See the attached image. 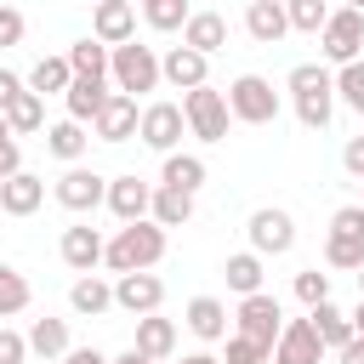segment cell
Instances as JSON below:
<instances>
[{
  "label": "cell",
  "instance_id": "1",
  "mask_svg": "<svg viewBox=\"0 0 364 364\" xmlns=\"http://www.w3.org/2000/svg\"><path fill=\"white\" fill-rule=\"evenodd\" d=\"M159 256H165V228H159L154 216H142V222H119V233L108 239L102 267H108L114 279H119V273H154Z\"/></svg>",
  "mask_w": 364,
  "mask_h": 364
},
{
  "label": "cell",
  "instance_id": "2",
  "mask_svg": "<svg viewBox=\"0 0 364 364\" xmlns=\"http://www.w3.org/2000/svg\"><path fill=\"white\" fill-rule=\"evenodd\" d=\"M284 91H290L296 119H301L307 131H324V125H330V114H336V74H330L324 63H296L290 80H284Z\"/></svg>",
  "mask_w": 364,
  "mask_h": 364
},
{
  "label": "cell",
  "instance_id": "3",
  "mask_svg": "<svg viewBox=\"0 0 364 364\" xmlns=\"http://www.w3.org/2000/svg\"><path fill=\"white\" fill-rule=\"evenodd\" d=\"M108 80H114V91H125V97H142V91H154L165 74H159V51L154 46H114V57H108Z\"/></svg>",
  "mask_w": 364,
  "mask_h": 364
},
{
  "label": "cell",
  "instance_id": "4",
  "mask_svg": "<svg viewBox=\"0 0 364 364\" xmlns=\"http://www.w3.org/2000/svg\"><path fill=\"white\" fill-rule=\"evenodd\" d=\"M324 262L341 267V273H358V267H364V205H341V210L330 216Z\"/></svg>",
  "mask_w": 364,
  "mask_h": 364
},
{
  "label": "cell",
  "instance_id": "5",
  "mask_svg": "<svg viewBox=\"0 0 364 364\" xmlns=\"http://www.w3.org/2000/svg\"><path fill=\"white\" fill-rule=\"evenodd\" d=\"M182 119H188V131H193L199 142H222V136H228V119H233L228 91H216V85L182 91Z\"/></svg>",
  "mask_w": 364,
  "mask_h": 364
},
{
  "label": "cell",
  "instance_id": "6",
  "mask_svg": "<svg viewBox=\"0 0 364 364\" xmlns=\"http://www.w3.org/2000/svg\"><path fill=\"white\" fill-rule=\"evenodd\" d=\"M228 108H233V119H245V125H273V119H279V91H273V80H262V74H239V80L228 85Z\"/></svg>",
  "mask_w": 364,
  "mask_h": 364
},
{
  "label": "cell",
  "instance_id": "7",
  "mask_svg": "<svg viewBox=\"0 0 364 364\" xmlns=\"http://www.w3.org/2000/svg\"><path fill=\"white\" fill-rule=\"evenodd\" d=\"M318 51H324L336 68L358 63V51H364V11H353V6L330 11V23L318 28Z\"/></svg>",
  "mask_w": 364,
  "mask_h": 364
},
{
  "label": "cell",
  "instance_id": "8",
  "mask_svg": "<svg viewBox=\"0 0 364 364\" xmlns=\"http://www.w3.org/2000/svg\"><path fill=\"white\" fill-rule=\"evenodd\" d=\"M233 324H239V336H250V341H262V347L273 353V341H279V330H284V307H279V296L256 290V296H239Z\"/></svg>",
  "mask_w": 364,
  "mask_h": 364
},
{
  "label": "cell",
  "instance_id": "9",
  "mask_svg": "<svg viewBox=\"0 0 364 364\" xmlns=\"http://www.w3.org/2000/svg\"><path fill=\"white\" fill-rule=\"evenodd\" d=\"M57 205L63 210H74V216H85V210H97V205H108V176H97V171H85V165H68L63 176H57Z\"/></svg>",
  "mask_w": 364,
  "mask_h": 364
},
{
  "label": "cell",
  "instance_id": "10",
  "mask_svg": "<svg viewBox=\"0 0 364 364\" xmlns=\"http://www.w3.org/2000/svg\"><path fill=\"white\" fill-rule=\"evenodd\" d=\"M250 250L256 256H284L290 245H296V222H290V210H279V205H262V210H250Z\"/></svg>",
  "mask_w": 364,
  "mask_h": 364
},
{
  "label": "cell",
  "instance_id": "11",
  "mask_svg": "<svg viewBox=\"0 0 364 364\" xmlns=\"http://www.w3.org/2000/svg\"><path fill=\"white\" fill-rule=\"evenodd\" d=\"M324 341L313 330V318H284L279 341H273V364H324Z\"/></svg>",
  "mask_w": 364,
  "mask_h": 364
},
{
  "label": "cell",
  "instance_id": "12",
  "mask_svg": "<svg viewBox=\"0 0 364 364\" xmlns=\"http://www.w3.org/2000/svg\"><path fill=\"white\" fill-rule=\"evenodd\" d=\"M182 131H188V119H182V102H148V108H142V131H136V136H142L154 154H176Z\"/></svg>",
  "mask_w": 364,
  "mask_h": 364
},
{
  "label": "cell",
  "instance_id": "13",
  "mask_svg": "<svg viewBox=\"0 0 364 364\" xmlns=\"http://www.w3.org/2000/svg\"><path fill=\"white\" fill-rule=\"evenodd\" d=\"M159 301H165V279L159 273H119L114 279V307L119 313L142 318V313H159Z\"/></svg>",
  "mask_w": 364,
  "mask_h": 364
},
{
  "label": "cell",
  "instance_id": "14",
  "mask_svg": "<svg viewBox=\"0 0 364 364\" xmlns=\"http://www.w3.org/2000/svg\"><path fill=\"white\" fill-rule=\"evenodd\" d=\"M91 131H97V142H131V136L142 131V108H136V97L114 91V97L102 102V114L91 119Z\"/></svg>",
  "mask_w": 364,
  "mask_h": 364
},
{
  "label": "cell",
  "instance_id": "15",
  "mask_svg": "<svg viewBox=\"0 0 364 364\" xmlns=\"http://www.w3.org/2000/svg\"><path fill=\"white\" fill-rule=\"evenodd\" d=\"M91 34H97L108 51H114V46H131V40H136V6H131V0H97Z\"/></svg>",
  "mask_w": 364,
  "mask_h": 364
},
{
  "label": "cell",
  "instance_id": "16",
  "mask_svg": "<svg viewBox=\"0 0 364 364\" xmlns=\"http://www.w3.org/2000/svg\"><path fill=\"white\" fill-rule=\"evenodd\" d=\"M108 210H114L119 222H142V216L154 210V182H142L136 171L114 176V182H108Z\"/></svg>",
  "mask_w": 364,
  "mask_h": 364
},
{
  "label": "cell",
  "instance_id": "17",
  "mask_svg": "<svg viewBox=\"0 0 364 364\" xmlns=\"http://www.w3.org/2000/svg\"><path fill=\"white\" fill-rule=\"evenodd\" d=\"M102 256H108V239H102L91 222H74V228H63V262H68L74 273H91V267H102Z\"/></svg>",
  "mask_w": 364,
  "mask_h": 364
},
{
  "label": "cell",
  "instance_id": "18",
  "mask_svg": "<svg viewBox=\"0 0 364 364\" xmlns=\"http://www.w3.org/2000/svg\"><path fill=\"white\" fill-rule=\"evenodd\" d=\"M205 68H210V57H199L193 46H171V51L159 57L165 85H176V91H199V85H210V80H205Z\"/></svg>",
  "mask_w": 364,
  "mask_h": 364
},
{
  "label": "cell",
  "instance_id": "19",
  "mask_svg": "<svg viewBox=\"0 0 364 364\" xmlns=\"http://www.w3.org/2000/svg\"><path fill=\"white\" fill-rule=\"evenodd\" d=\"M40 205H46V176L17 171V176L0 182V210H6V216H34Z\"/></svg>",
  "mask_w": 364,
  "mask_h": 364
},
{
  "label": "cell",
  "instance_id": "20",
  "mask_svg": "<svg viewBox=\"0 0 364 364\" xmlns=\"http://www.w3.org/2000/svg\"><path fill=\"white\" fill-rule=\"evenodd\" d=\"M245 34H250L256 46H279V40L290 34V17H284V6L250 0V6H245Z\"/></svg>",
  "mask_w": 364,
  "mask_h": 364
},
{
  "label": "cell",
  "instance_id": "21",
  "mask_svg": "<svg viewBox=\"0 0 364 364\" xmlns=\"http://www.w3.org/2000/svg\"><path fill=\"white\" fill-rule=\"evenodd\" d=\"M182 46H193L199 57H216L228 46V17L222 11H193L188 28H182Z\"/></svg>",
  "mask_w": 364,
  "mask_h": 364
},
{
  "label": "cell",
  "instance_id": "22",
  "mask_svg": "<svg viewBox=\"0 0 364 364\" xmlns=\"http://www.w3.org/2000/svg\"><path fill=\"white\" fill-rule=\"evenodd\" d=\"M114 97V85L108 80H74L68 91H63V102H68V119H80V125H91L97 114H102V102Z\"/></svg>",
  "mask_w": 364,
  "mask_h": 364
},
{
  "label": "cell",
  "instance_id": "23",
  "mask_svg": "<svg viewBox=\"0 0 364 364\" xmlns=\"http://www.w3.org/2000/svg\"><path fill=\"white\" fill-rule=\"evenodd\" d=\"M68 307H74L80 318H102V313L114 307V284H108V279H97V273H80V279H74V290H68Z\"/></svg>",
  "mask_w": 364,
  "mask_h": 364
},
{
  "label": "cell",
  "instance_id": "24",
  "mask_svg": "<svg viewBox=\"0 0 364 364\" xmlns=\"http://www.w3.org/2000/svg\"><path fill=\"white\" fill-rule=\"evenodd\" d=\"M182 324H188L199 341H222V336H228V307H222L216 296H193L188 313H182Z\"/></svg>",
  "mask_w": 364,
  "mask_h": 364
},
{
  "label": "cell",
  "instance_id": "25",
  "mask_svg": "<svg viewBox=\"0 0 364 364\" xmlns=\"http://www.w3.org/2000/svg\"><path fill=\"white\" fill-rule=\"evenodd\" d=\"M136 353H148V358H171L176 353V318H159V313H142L136 318Z\"/></svg>",
  "mask_w": 364,
  "mask_h": 364
},
{
  "label": "cell",
  "instance_id": "26",
  "mask_svg": "<svg viewBox=\"0 0 364 364\" xmlns=\"http://www.w3.org/2000/svg\"><path fill=\"white\" fill-rule=\"evenodd\" d=\"M91 148V136H85V125L80 119H57V125H46V154L51 159H63V165H80V154Z\"/></svg>",
  "mask_w": 364,
  "mask_h": 364
},
{
  "label": "cell",
  "instance_id": "27",
  "mask_svg": "<svg viewBox=\"0 0 364 364\" xmlns=\"http://www.w3.org/2000/svg\"><path fill=\"white\" fill-rule=\"evenodd\" d=\"M108 46L97 40V34H85V40H74L68 46V68H74V80H108Z\"/></svg>",
  "mask_w": 364,
  "mask_h": 364
},
{
  "label": "cell",
  "instance_id": "28",
  "mask_svg": "<svg viewBox=\"0 0 364 364\" xmlns=\"http://www.w3.org/2000/svg\"><path fill=\"white\" fill-rule=\"evenodd\" d=\"M205 159L199 154H165V171H159V188H182V193H199L205 188Z\"/></svg>",
  "mask_w": 364,
  "mask_h": 364
},
{
  "label": "cell",
  "instance_id": "29",
  "mask_svg": "<svg viewBox=\"0 0 364 364\" xmlns=\"http://www.w3.org/2000/svg\"><path fill=\"white\" fill-rule=\"evenodd\" d=\"M307 318H313V330H318V341H324L330 353H341V347L353 341V318H347L336 301H318V307H307Z\"/></svg>",
  "mask_w": 364,
  "mask_h": 364
},
{
  "label": "cell",
  "instance_id": "30",
  "mask_svg": "<svg viewBox=\"0 0 364 364\" xmlns=\"http://www.w3.org/2000/svg\"><path fill=\"white\" fill-rule=\"evenodd\" d=\"M68 85H74L68 57H40V63L28 68V91H34V97H63Z\"/></svg>",
  "mask_w": 364,
  "mask_h": 364
},
{
  "label": "cell",
  "instance_id": "31",
  "mask_svg": "<svg viewBox=\"0 0 364 364\" xmlns=\"http://www.w3.org/2000/svg\"><path fill=\"white\" fill-rule=\"evenodd\" d=\"M159 228H188L193 222V193L182 188H154V210H148Z\"/></svg>",
  "mask_w": 364,
  "mask_h": 364
},
{
  "label": "cell",
  "instance_id": "32",
  "mask_svg": "<svg viewBox=\"0 0 364 364\" xmlns=\"http://www.w3.org/2000/svg\"><path fill=\"white\" fill-rule=\"evenodd\" d=\"M28 353L34 358H63L68 353V318H34L28 324Z\"/></svg>",
  "mask_w": 364,
  "mask_h": 364
},
{
  "label": "cell",
  "instance_id": "33",
  "mask_svg": "<svg viewBox=\"0 0 364 364\" xmlns=\"http://www.w3.org/2000/svg\"><path fill=\"white\" fill-rule=\"evenodd\" d=\"M6 125H11V136H34V131H46V97L23 91V97L6 108Z\"/></svg>",
  "mask_w": 364,
  "mask_h": 364
},
{
  "label": "cell",
  "instance_id": "34",
  "mask_svg": "<svg viewBox=\"0 0 364 364\" xmlns=\"http://www.w3.org/2000/svg\"><path fill=\"white\" fill-rule=\"evenodd\" d=\"M222 273H228V290H233V296H256V290H262V256H256V250L228 256Z\"/></svg>",
  "mask_w": 364,
  "mask_h": 364
},
{
  "label": "cell",
  "instance_id": "35",
  "mask_svg": "<svg viewBox=\"0 0 364 364\" xmlns=\"http://www.w3.org/2000/svg\"><path fill=\"white\" fill-rule=\"evenodd\" d=\"M142 17H148V28H159V34H176V28H188V0H154V6H142Z\"/></svg>",
  "mask_w": 364,
  "mask_h": 364
},
{
  "label": "cell",
  "instance_id": "36",
  "mask_svg": "<svg viewBox=\"0 0 364 364\" xmlns=\"http://www.w3.org/2000/svg\"><path fill=\"white\" fill-rule=\"evenodd\" d=\"M28 307V279L11 267V262H0V318H11V313H23Z\"/></svg>",
  "mask_w": 364,
  "mask_h": 364
},
{
  "label": "cell",
  "instance_id": "37",
  "mask_svg": "<svg viewBox=\"0 0 364 364\" xmlns=\"http://www.w3.org/2000/svg\"><path fill=\"white\" fill-rule=\"evenodd\" d=\"M284 17H290V28L318 34V28L330 23V6H324V0H284Z\"/></svg>",
  "mask_w": 364,
  "mask_h": 364
},
{
  "label": "cell",
  "instance_id": "38",
  "mask_svg": "<svg viewBox=\"0 0 364 364\" xmlns=\"http://www.w3.org/2000/svg\"><path fill=\"white\" fill-rule=\"evenodd\" d=\"M336 97L364 119V57H358V63H347V68H336Z\"/></svg>",
  "mask_w": 364,
  "mask_h": 364
},
{
  "label": "cell",
  "instance_id": "39",
  "mask_svg": "<svg viewBox=\"0 0 364 364\" xmlns=\"http://www.w3.org/2000/svg\"><path fill=\"white\" fill-rule=\"evenodd\" d=\"M296 301H301V307H318V301H330V273H318V267H301V273H296Z\"/></svg>",
  "mask_w": 364,
  "mask_h": 364
},
{
  "label": "cell",
  "instance_id": "40",
  "mask_svg": "<svg viewBox=\"0 0 364 364\" xmlns=\"http://www.w3.org/2000/svg\"><path fill=\"white\" fill-rule=\"evenodd\" d=\"M273 353L262 347V341H250V336H228V358L222 364H267Z\"/></svg>",
  "mask_w": 364,
  "mask_h": 364
},
{
  "label": "cell",
  "instance_id": "41",
  "mask_svg": "<svg viewBox=\"0 0 364 364\" xmlns=\"http://www.w3.org/2000/svg\"><path fill=\"white\" fill-rule=\"evenodd\" d=\"M23 358H28V336H17V330L0 324V364H23Z\"/></svg>",
  "mask_w": 364,
  "mask_h": 364
},
{
  "label": "cell",
  "instance_id": "42",
  "mask_svg": "<svg viewBox=\"0 0 364 364\" xmlns=\"http://www.w3.org/2000/svg\"><path fill=\"white\" fill-rule=\"evenodd\" d=\"M0 46H23V11L0 6Z\"/></svg>",
  "mask_w": 364,
  "mask_h": 364
},
{
  "label": "cell",
  "instance_id": "43",
  "mask_svg": "<svg viewBox=\"0 0 364 364\" xmlns=\"http://www.w3.org/2000/svg\"><path fill=\"white\" fill-rule=\"evenodd\" d=\"M17 171H23V148H17V136H6V142H0V182L17 176Z\"/></svg>",
  "mask_w": 364,
  "mask_h": 364
},
{
  "label": "cell",
  "instance_id": "44",
  "mask_svg": "<svg viewBox=\"0 0 364 364\" xmlns=\"http://www.w3.org/2000/svg\"><path fill=\"white\" fill-rule=\"evenodd\" d=\"M23 91H28V80H17L11 68H0V114H6V108H11V102H17Z\"/></svg>",
  "mask_w": 364,
  "mask_h": 364
},
{
  "label": "cell",
  "instance_id": "45",
  "mask_svg": "<svg viewBox=\"0 0 364 364\" xmlns=\"http://www.w3.org/2000/svg\"><path fill=\"white\" fill-rule=\"evenodd\" d=\"M341 165L364 182V136H347V148H341Z\"/></svg>",
  "mask_w": 364,
  "mask_h": 364
},
{
  "label": "cell",
  "instance_id": "46",
  "mask_svg": "<svg viewBox=\"0 0 364 364\" xmlns=\"http://www.w3.org/2000/svg\"><path fill=\"white\" fill-rule=\"evenodd\" d=\"M57 364H108V358H102L97 347H68V353H63Z\"/></svg>",
  "mask_w": 364,
  "mask_h": 364
},
{
  "label": "cell",
  "instance_id": "47",
  "mask_svg": "<svg viewBox=\"0 0 364 364\" xmlns=\"http://www.w3.org/2000/svg\"><path fill=\"white\" fill-rule=\"evenodd\" d=\"M336 364H364V336H353V341L336 353Z\"/></svg>",
  "mask_w": 364,
  "mask_h": 364
},
{
  "label": "cell",
  "instance_id": "48",
  "mask_svg": "<svg viewBox=\"0 0 364 364\" xmlns=\"http://www.w3.org/2000/svg\"><path fill=\"white\" fill-rule=\"evenodd\" d=\"M108 364H159V358H148V353H136V347H131V353H119V358H108Z\"/></svg>",
  "mask_w": 364,
  "mask_h": 364
},
{
  "label": "cell",
  "instance_id": "49",
  "mask_svg": "<svg viewBox=\"0 0 364 364\" xmlns=\"http://www.w3.org/2000/svg\"><path fill=\"white\" fill-rule=\"evenodd\" d=\"M347 318H353V336H364V296H358V307H353Z\"/></svg>",
  "mask_w": 364,
  "mask_h": 364
},
{
  "label": "cell",
  "instance_id": "50",
  "mask_svg": "<svg viewBox=\"0 0 364 364\" xmlns=\"http://www.w3.org/2000/svg\"><path fill=\"white\" fill-rule=\"evenodd\" d=\"M182 364H222V358H210V353H182Z\"/></svg>",
  "mask_w": 364,
  "mask_h": 364
},
{
  "label": "cell",
  "instance_id": "51",
  "mask_svg": "<svg viewBox=\"0 0 364 364\" xmlns=\"http://www.w3.org/2000/svg\"><path fill=\"white\" fill-rule=\"evenodd\" d=\"M6 136H11V125H6V114H0V142H6Z\"/></svg>",
  "mask_w": 364,
  "mask_h": 364
},
{
  "label": "cell",
  "instance_id": "52",
  "mask_svg": "<svg viewBox=\"0 0 364 364\" xmlns=\"http://www.w3.org/2000/svg\"><path fill=\"white\" fill-rule=\"evenodd\" d=\"M347 6H353V11H364V0H347Z\"/></svg>",
  "mask_w": 364,
  "mask_h": 364
},
{
  "label": "cell",
  "instance_id": "53",
  "mask_svg": "<svg viewBox=\"0 0 364 364\" xmlns=\"http://www.w3.org/2000/svg\"><path fill=\"white\" fill-rule=\"evenodd\" d=\"M358 296H364V267H358Z\"/></svg>",
  "mask_w": 364,
  "mask_h": 364
},
{
  "label": "cell",
  "instance_id": "54",
  "mask_svg": "<svg viewBox=\"0 0 364 364\" xmlns=\"http://www.w3.org/2000/svg\"><path fill=\"white\" fill-rule=\"evenodd\" d=\"M267 6H284V0H267Z\"/></svg>",
  "mask_w": 364,
  "mask_h": 364
},
{
  "label": "cell",
  "instance_id": "55",
  "mask_svg": "<svg viewBox=\"0 0 364 364\" xmlns=\"http://www.w3.org/2000/svg\"><path fill=\"white\" fill-rule=\"evenodd\" d=\"M142 6H154V0H142Z\"/></svg>",
  "mask_w": 364,
  "mask_h": 364
},
{
  "label": "cell",
  "instance_id": "56",
  "mask_svg": "<svg viewBox=\"0 0 364 364\" xmlns=\"http://www.w3.org/2000/svg\"><path fill=\"white\" fill-rule=\"evenodd\" d=\"M0 6H6V0H0Z\"/></svg>",
  "mask_w": 364,
  "mask_h": 364
}]
</instances>
